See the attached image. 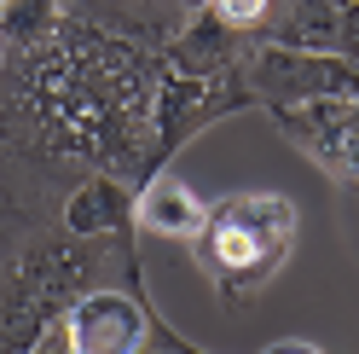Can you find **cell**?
<instances>
[{
    "label": "cell",
    "mask_w": 359,
    "mask_h": 354,
    "mask_svg": "<svg viewBox=\"0 0 359 354\" xmlns=\"http://www.w3.org/2000/svg\"><path fill=\"white\" fill-rule=\"evenodd\" d=\"M261 6H266V0H220V12H226V18H238V24H250Z\"/></svg>",
    "instance_id": "obj_4"
},
{
    "label": "cell",
    "mask_w": 359,
    "mask_h": 354,
    "mask_svg": "<svg viewBox=\"0 0 359 354\" xmlns=\"http://www.w3.org/2000/svg\"><path fill=\"white\" fill-rule=\"evenodd\" d=\"M145 314L122 291H99L70 314V348L76 354H140Z\"/></svg>",
    "instance_id": "obj_2"
},
{
    "label": "cell",
    "mask_w": 359,
    "mask_h": 354,
    "mask_svg": "<svg viewBox=\"0 0 359 354\" xmlns=\"http://www.w3.org/2000/svg\"><path fill=\"white\" fill-rule=\"evenodd\" d=\"M203 221H209V209L197 204V192L180 186V181H151L145 197H140V227H151V232L197 238V232H203Z\"/></svg>",
    "instance_id": "obj_3"
},
{
    "label": "cell",
    "mask_w": 359,
    "mask_h": 354,
    "mask_svg": "<svg viewBox=\"0 0 359 354\" xmlns=\"http://www.w3.org/2000/svg\"><path fill=\"white\" fill-rule=\"evenodd\" d=\"M266 354H319V348H307V343H278V348H266Z\"/></svg>",
    "instance_id": "obj_5"
},
{
    "label": "cell",
    "mask_w": 359,
    "mask_h": 354,
    "mask_svg": "<svg viewBox=\"0 0 359 354\" xmlns=\"http://www.w3.org/2000/svg\"><path fill=\"white\" fill-rule=\"evenodd\" d=\"M290 238H296V209L284 197L250 192V197H226L220 209H209L203 232H197V256L220 284L250 291L290 256Z\"/></svg>",
    "instance_id": "obj_1"
}]
</instances>
